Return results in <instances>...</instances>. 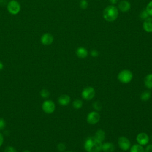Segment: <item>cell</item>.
Returning <instances> with one entry per match:
<instances>
[{"mask_svg": "<svg viewBox=\"0 0 152 152\" xmlns=\"http://www.w3.org/2000/svg\"><path fill=\"white\" fill-rule=\"evenodd\" d=\"M100 118V116L99 113L96 111H93L87 115V122L91 125H94L99 121Z\"/></svg>", "mask_w": 152, "mask_h": 152, "instance_id": "ba28073f", "label": "cell"}, {"mask_svg": "<svg viewBox=\"0 0 152 152\" xmlns=\"http://www.w3.org/2000/svg\"><path fill=\"white\" fill-rule=\"evenodd\" d=\"M4 142V136L0 132V147L2 145Z\"/></svg>", "mask_w": 152, "mask_h": 152, "instance_id": "4dcf8cb0", "label": "cell"}, {"mask_svg": "<svg viewBox=\"0 0 152 152\" xmlns=\"http://www.w3.org/2000/svg\"><path fill=\"white\" fill-rule=\"evenodd\" d=\"M115 150V145L113 143L106 142L102 145V151L103 152H113Z\"/></svg>", "mask_w": 152, "mask_h": 152, "instance_id": "9a60e30c", "label": "cell"}, {"mask_svg": "<svg viewBox=\"0 0 152 152\" xmlns=\"http://www.w3.org/2000/svg\"><path fill=\"white\" fill-rule=\"evenodd\" d=\"M76 55L80 58H86L88 54V50L86 48L84 47H79L76 50Z\"/></svg>", "mask_w": 152, "mask_h": 152, "instance_id": "5bb4252c", "label": "cell"}, {"mask_svg": "<svg viewBox=\"0 0 152 152\" xmlns=\"http://www.w3.org/2000/svg\"><path fill=\"white\" fill-rule=\"evenodd\" d=\"M95 94L96 91L94 88L93 87L88 86L83 90L81 92V96L84 100H90L94 98Z\"/></svg>", "mask_w": 152, "mask_h": 152, "instance_id": "5b68a950", "label": "cell"}, {"mask_svg": "<svg viewBox=\"0 0 152 152\" xmlns=\"http://www.w3.org/2000/svg\"><path fill=\"white\" fill-rule=\"evenodd\" d=\"M57 149L60 152H64L66 150V146L64 143L61 142L57 145Z\"/></svg>", "mask_w": 152, "mask_h": 152, "instance_id": "484cf974", "label": "cell"}, {"mask_svg": "<svg viewBox=\"0 0 152 152\" xmlns=\"http://www.w3.org/2000/svg\"><path fill=\"white\" fill-rule=\"evenodd\" d=\"M4 68V64L0 61V71Z\"/></svg>", "mask_w": 152, "mask_h": 152, "instance_id": "d6a6232c", "label": "cell"}, {"mask_svg": "<svg viewBox=\"0 0 152 152\" xmlns=\"http://www.w3.org/2000/svg\"><path fill=\"white\" fill-rule=\"evenodd\" d=\"M5 125H6L5 121L2 118H0V130L4 129L5 127Z\"/></svg>", "mask_w": 152, "mask_h": 152, "instance_id": "83f0119b", "label": "cell"}, {"mask_svg": "<svg viewBox=\"0 0 152 152\" xmlns=\"http://www.w3.org/2000/svg\"><path fill=\"white\" fill-rule=\"evenodd\" d=\"M20 5L17 1L11 0L7 4V10L12 15L17 14L20 12Z\"/></svg>", "mask_w": 152, "mask_h": 152, "instance_id": "277c9868", "label": "cell"}, {"mask_svg": "<svg viewBox=\"0 0 152 152\" xmlns=\"http://www.w3.org/2000/svg\"><path fill=\"white\" fill-rule=\"evenodd\" d=\"M149 14H148V12H147V11L145 10L142 11L140 13V18L143 20H145V19H147V18L149 17Z\"/></svg>", "mask_w": 152, "mask_h": 152, "instance_id": "cb8c5ba5", "label": "cell"}, {"mask_svg": "<svg viewBox=\"0 0 152 152\" xmlns=\"http://www.w3.org/2000/svg\"><path fill=\"white\" fill-rule=\"evenodd\" d=\"M40 94L42 97H43V98H47V97H48L49 96L50 93H49V91L47 89L43 88V89L41 90V91L40 92Z\"/></svg>", "mask_w": 152, "mask_h": 152, "instance_id": "7402d4cb", "label": "cell"}, {"mask_svg": "<svg viewBox=\"0 0 152 152\" xmlns=\"http://www.w3.org/2000/svg\"><path fill=\"white\" fill-rule=\"evenodd\" d=\"M118 14L119 11L118 8L113 5L107 6L103 12L104 19L109 22H112L116 20L118 17Z\"/></svg>", "mask_w": 152, "mask_h": 152, "instance_id": "7a4b0ae2", "label": "cell"}, {"mask_svg": "<svg viewBox=\"0 0 152 152\" xmlns=\"http://www.w3.org/2000/svg\"><path fill=\"white\" fill-rule=\"evenodd\" d=\"M136 140L138 144L141 145H147L149 142V137L145 132L139 133L136 137Z\"/></svg>", "mask_w": 152, "mask_h": 152, "instance_id": "9c48e42d", "label": "cell"}, {"mask_svg": "<svg viewBox=\"0 0 152 152\" xmlns=\"http://www.w3.org/2000/svg\"><path fill=\"white\" fill-rule=\"evenodd\" d=\"M83 105V102L80 99H75L72 102V106L74 109H79L82 107Z\"/></svg>", "mask_w": 152, "mask_h": 152, "instance_id": "ffe728a7", "label": "cell"}, {"mask_svg": "<svg viewBox=\"0 0 152 152\" xmlns=\"http://www.w3.org/2000/svg\"><path fill=\"white\" fill-rule=\"evenodd\" d=\"M145 10L148 12L150 16L152 17V1H150L146 6Z\"/></svg>", "mask_w": 152, "mask_h": 152, "instance_id": "603a6c76", "label": "cell"}, {"mask_svg": "<svg viewBox=\"0 0 152 152\" xmlns=\"http://www.w3.org/2000/svg\"><path fill=\"white\" fill-rule=\"evenodd\" d=\"M4 152H17L16 150L12 146H7L4 150Z\"/></svg>", "mask_w": 152, "mask_h": 152, "instance_id": "4316f807", "label": "cell"}, {"mask_svg": "<svg viewBox=\"0 0 152 152\" xmlns=\"http://www.w3.org/2000/svg\"><path fill=\"white\" fill-rule=\"evenodd\" d=\"M97 140H98L99 141H100V142H103L106 137V134H105V132L102 130V129H98L94 134V136Z\"/></svg>", "mask_w": 152, "mask_h": 152, "instance_id": "e0dca14e", "label": "cell"}, {"mask_svg": "<svg viewBox=\"0 0 152 152\" xmlns=\"http://www.w3.org/2000/svg\"><path fill=\"white\" fill-rule=\"evenodd\" d=\"M23 152H30L29 150H24V151H23Z\"/></svg>", "mask_w": 152, "mask_h": 152, "instance_id": "836d02e7", "label": "cell"}, {"mask_svg": "<svg viewBox=\"0 0 152 152\" xmlns=\"http://www.w3.org/2000/svg\"><path fill=\"white\" fill-rule=\"evenodd\" d=\"M42 108L45 113L50 114L55 111V104L53 101L50 100H46L42 103Z\"/></svg>", "mask_w": 152, "mask_h": 152, "instance_id": "8992f818", "label": "cell"}, {"mask_svg": "<svg viewBox=\"0 0 152 152\" xmlns=\"http://www.w3.org/2000/svg\"><path fill=\"white\" fill-rule=\"evenodd\" d=\"M129 152H144V148L142 145L138 144H135L131 146Z\"/></svg>", "mask_w": 152, "mask_h": 152, "instance_id": "ac0fdd59", "label": "cell"}, {"mask_svg": "<svg viewBox=\"0 0 152 152\" xmlns=\"http://www.w3.org/2000/svg\"><path fill=\"white\" fill-rule=\"evenodd\" d=\"M40 41L44 45H50L53 42V36L49 33H46L42 36Z\"/></svg>", "mask_w": 152, "mask_h": 152, "instance_id": "30bf717a", "label": "cell"}, {"mask_svg": "<svg viewBox=\"0 0 152 152\" xmlns=\"http://www.w3.org/2000/svg\"><path fill=\"white\" fill-rule=\"evenodd\" d=\"M102 142L94 137H88L84 144V148L87 152H101Z\"/></svg>", "mask_w": 152, "mask_h": 152, "instance_id": "6da1fadb", "label": "cell"}, {"mask_svg": "<svg viewBox=\"0 0 152 152\" xmlns=\"http://www.w3.org/2000/svg\"><path fill=\"white\" fill-rule=\"evenodd\" d=\"M151 96V94L150 91L145 90L141 94L140 99L142 101L146 102V101H148L150 99Z\"/></svg>", "mask_w": 152, "mask_h": 152, "instance_id": "d6986e66", "label": "cell"}, {"mask_svg": "<svg viewBox=\"0 0 152 152\" xmlns=\"http://www.w3.org/2000/svg\"><path fill=\"white\" fill-rule=\"evenodd\" d=\"M118 144L119 148L123 151H127L131 147V142L128 138L125 137H120L118 138Z\"/></svg>", "mask_w": 152, "mask_h": 152, "instance_id": "52a82bcc", "label": "cell"}, {"mask_svg": "<svg viewBox=\"0 0 152 152\" xmlns=\"http://www.w3.org/2000/svg\"><path fill=\"white\" fill-rule=\"evenodd\" d=\"M64 152H73V151H65Z\"/></svg>", "mask_w": 152, "mask_h": 152, "instance_id": "e575fe53", "label": "cell"}, {"mask_svg": "<svg viewBox=\"0 0 152 152\" xmlns=\"http://www.w3.org/2000/svg\"><path fill=\"white\" fill-rule=\"evenodd\" d=\"M90 55H91V56H93V57H97V56H98V55H99V52L97 50H96V49H93V50H91V52H90Z\"/></svg>", "mask_w": 152, "mask_h": 152, "instance_id": "f1b7e54d", "label": "cell"}, {"mask_svg": "<svg viewBox=\"0 0 152 152\" xmlns=\"http://www.w3.org/2000/svg\"><path fill=\"white\" fill-rule=\"evenodd\" d=\"M142 28L146 32H152V17H149L148 18L144 20Z\"/></svg>", "mask_w": 152, "mask_h": 152, "instance_id": "7c38bea8", "label": "cell"}, {"mask_svg": "<svg viewBox=\"0 0 152 152\" xmlns=\"http://www.w3.org/2000/svg\"><path fill=\"white\" fill-rule=\"evenodd\" d=\"M118 0H109L110 3L111 4V5H115L118 2Z\"/></svg>", "mask_w": 152, "mask_h": 152, "instance_id": "1f68e13d", "label": "cell"}, {"mask_svg": "<svg viewBox=\"0 0 152 152\" xmlns=\"http://www.w3.org/2000/svg\"><path fill=\"white\" fill-rule=\"evenodd\" d=\"M80 7L83 10H86L88 7V2L87 0H81L80 2Z\"/></svg>", "mask_w": 152, "mask_h": 152, "instance_id": "d4e9b609", "label": "cell"}, {"mask_svg": "<svg viewBox=\"0 0 152 152\" xmlns=\"http://www.w3.org/2000/svg\"><path fill=\"white\" fill-rule=\"evenodd\" d=\"M131 4L126 0H122L118 4V8L121 12H126L131 9Z\"/></svg>", "mask_w": 152, "mask_h": 152, "instance_id": "8fae6325", "label": "cell"}, {"mask_svg": "<svg viewBox=\"0 0 152 152\" xmlns=\"http://www.w3.org/2000/svg\"><path fill=\"white\" fill-rule=\"evenodd\" d=\"M94 109L96 111V112H99V111H100L101 109H102V104L98 102V101H96V102H94L93 104H92Z\"/></svg>", "mask_w": 152, "mask_h": 152, "instance_id": "44dd1931", "label": "cell"}, {"mask_svg": "<svg viewBox=\"0 0 152 152\" xmlns=\"http://www.w3.org/2000/svg\"><path fill=\"white\" fill-rule=\"evenodd\" d=\"M144 152H152V144H149L147 145L144 149Z\"/></svg>", "mask_w": 152, "mask_h": 152, "instance_id": "f546056e", "label": "cell"}, {"mask_svg": "<svg viewBox=\"0 0 152 152\" xmlns=\"http://www.w3.org/2000/svg\"><path fill=\"white\" fill-rule=\"evenodd\" d=\"M144 83L148 89H152V74H148L145 77Z\"/></svg>", "mask_w": 152, "mask_h": 152, "instance_id": "2e32d148", "label": "cell"}, {"mask_svg": "<svg viewBox=\"0 0 152 152\" xmlns=\"http://www.w3.org/2000/svg\"><path fill=\"white\" fill-rule=\"evenodd\" d=\"M133 74L129 69H123L121 71L118 75V80L123 84H128L132 80Z\"/></svg>", "mask_w": 152, "mask_h": 152, "instance_id": "3957f363", "label": "cell"}, {"mask_svg": "<svg viewBox=\"0 0 152 152\" xmlns=\"http://www.w3.org/2000/svg\"><path fill=\"white\" fill-rule=\"evenodd\" d=\"M71 101L70 97L67 94H62L60 96L58 99L59 104L61 106H66L68 105Z\"/></svg>", "mask_w": 152, "mask_h": 152, "instance_id": "4fadbf2b", "label": "cell"}]
</instances>
